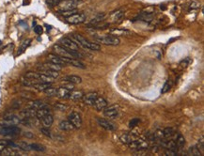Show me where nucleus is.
<instances>
[{"instance_id": "47", "label": "nucleus", "mask_w": 204, "mask_h": 156, "mask_svg": "<svg viewBox=\"0 0 204 156\" xmlns=\"http://www.w3.org/2000/svg\"><path fill=\"white\" fill-rule=\"evenodd\" d=\"M122 16V12H115V14H114V21H118L120 17Z\"/></svg>"}, {"instance_id": "1", "label": "nucleus", "mask_w": 204, "mask_h": 156, "mask_svg": "<svg viewBox=\"0 0 204 156\" xmlns=\"http://www.w3.org/2000/svg\"><path fill=\"white\" fill-rule=\"evenodd\" d=\"M72 40L74 41H75L79 46L83 47L85 49L88 50H92V51H99L101 49V46L96 43H91L89 40H87L86 38H84L82 35L80 34H73Z\"/></svg>"}, {"instance_id": "8", "label": "nucleus", "mask_w": 204, "mask_h": 156, "mask_svg": "<svg viewBox=\"0 0 204 156\" xmlns=\"http://www.w3.org/2000/svg\"><path fill=\"white\" fill-rule=\"evenodd\" d=\"M68 121L73 124L75 129H79L82 126V118H81L80 114L77 112H72L69 114Z\"/></svg>"}, {"instance_id": "5", "label": "nucleus", "mask_w": 204, "mask_h": 156, "mask_svg": "<svg viewBox=\"0 0 204 156\" xmlns=\"http://www.w3.org/2000/svg\"><path fill=\"white\" fill-rule=\"evenodd\" d=\"M21 132V129L16 125H1L0 124V134L2 136H17Z\"/></svg>"}, {"instance_id": "31", "label": "nucleus", "mask_w": 204, "mask_h": 156, "mask_svg": "<svg viewBox=\"0 0 204 156\" xmlns=\"http://www.w3.org/2000/svg\"><path fill=\"white\" fill-rule=\"evenodd\" d=\"M165 146H166V148H167L168 150H175V152L178 150V147H177V144H176L175 140H167V141L165 143Z\"/></svg>"}, {"instance_id": "10", "label": "nucleus", "mask_w": 204, "mask_h": 156, "mask_svg": "<svg viewBox=\"0 0 204 156\" xmlns=\"http://www.w3.org/2000/svg\"><path fill=\"white\" fill-rule=\"evenodd\" d=\"M74 87L72 85H66L63 87H59L57 90V97L60 99H68L71 91L73 90Z\"/></svg>"}, {"instance_id": "42", "label": "nucleus", "mask_w": 204, "mask_h": 156, "mask_svg": "<svg viewBox=\"0 0 204 156\" xmlns=\"http://www.w3.org/2000/svg\"><path fill=\"white\" fill-rule=\"evenodd\" d=\"M62 0H46V3L50 7H57Z\"/></svg>"}, {"instance_id": "46", "label": "nucleus", "mask_w": 204, "mask_h": 156, "mask_svg": "<svg viewBox=\"0 0 204 156\" xmlns=\"http://www.w3.org/2000/svg\"><path fill=\"white\" fill-rule=\"evenodd\" d=\"M40 132H42L44 136H51V134H50V131L48 130V128H46V127H43V128H42L40 129Z\"/></svg>"}, {"instance_id": "30", "label": "nucleus", "mask_w": 204, "mask_h": 156, "mask_svg": "<svg viewBox=\"0 0 204 156\" xmlns=\"http://www.w3.org/2000/svg\"><path fill=\"white\" fill-rule=\"evenodd\" d=\"M8 146H12L14 148H18L17 144H15L12 141H8V140H2L0 139V150L4 149L5 147H8Z\"/></svg>"}, {"instance_id": "40", "label": "nucleus", "mask_w": 204, "mask_h": 156, "mask_svg": "<svg viewBox=\"0 0 204 156\" xmlns=\"http://www.w3.org/2000/svg\"><path fill=\"white\" fill-rule=\"evenodd\" d=\"M197 148L200 150V152H201V154H203V152H204V140H203V136H201L200 139H198V144H197Z\"/></svg>"}, {"instance_id": "21", "label": "nucleus", "mask_w": 204, "mask_h": 156, "mask_svg": "<svg viewBox=\"0 0 204 156\" xmlns=\"http://www.w3.org/2000/svg\"><path fill=\"white\" fill-rule=\"evenodd\" d=\"M85 93L82 91V90H75V91H71L70 95H69V98L70 100L72 101H74V102H77V101H80L82 100V98L84 96Z\"/></svg>"}, {"instance_id": "9", "label": "nucleus", "mask_w": 204, "mask_h": 156, "mask_svg": "<svg viewBox=\"0 0 204 156\" xmlns=\"http://www.w3.org/2000/svg\"><path fill=\"white\" fill-rule=\"evenodd\" d=\"M59 44L62 45L63 47L69 50H74V51H79V45L74 41L72 39L70 38H62L59 40Z\"/></svg>"}, {"instance_id": "22", "label": "nucleus", "mask_w": 204, "mask_h": 156, "mask_svg": "<svg viewBox=\"0 0 204 156\" xmlns=\"http://www.w3.org/2000/svg\"><path fill=\"white\" fill-rule=\"evenodd\" d=\"M58 127H59L60 130H62V131H66V132L73 131V130L75 129L74 126L69 121H62L59 123Z\"/></svg>"}, {"instance_id": "14", "label": "nucleus", "mask_w": 204, "mask_h": 156, "mask_svg": "<svg viewBox=\"0 0 204 156\" xmlns=\"http://www.w3.org/2000/svg\"><path fill=\"white\" fill-rule=\"evenodd\" d=\"M92 106L96 109L97 111H103L104 109L107 106V101H106L105 98L98 96L95 100L94 103L92 105Z\"/></svg>"}, {"instance_id": "27", "label": "nucleus", "mask_w": 204, "mask_h": 156, "mask_svg": "<svg viewBox=\"0 0 204 156\" xmlns=\"http://www.w3.org/2000/svg\"><path fill=\"white\" fill-rule=\"evenodd\" d=\"M136 137L134 136V134H122L120 136V140L122 143H125V144H129L132 141H134Z\"/></svg>"}, {"instance_id": "3", "label": "nucleus", "mask_w": 204, "mask_h": 156, "mask_svg": "<svg viewBox=\"0 0 204 156\" xmlns=\"http://www.w3.org/2000/svg\"><path fill=\"white\" fill-rule=\"evenodd\" d=\"M93 39L96 43H99L105 45H110V46H117L120 43V40L119 38H117L116 36L112 35H106V36H102V35H94Z\"/></svg>"}, {"instance_id": "24", "label": "nucleus", "mask_w": 204, "mask_h": 156, "mask_svg": "<svg viewBox=\"0 0 204 156\" xmlns=\"http://www.w3.org/2000/svg\"><path fill=\"white\" fill-rule=\"evenodd\" d=\"M30 43H31V40L30 39H27V40H25L23 43H21V45L19 46L18 48V51H17V54L16 56H21L23 53H25V51L27 50V48L28 47V46L30 45Z\"/></svg>"}, {"instance_id": "23", "label": "nucleus", "mask_w": 204, "mask_h": 156, "mask_svg": "<svg viewBox=\"0 0 204 156\" xmlns=\"http://www.w3.org/2000/svg\"><path fill=\"white\" fill-rule=\"evenodd\" d=\"M63 80L70 84H80L82 82V78L77 75H67L63 78Z\"/></svg>"}, {"instance_id": "33", "label": "nucleus", "mask_w": 204, "mask_h": 156, "mask_svg": "<svg viewBox=\"0 0 204 156\" xmlns=\"http://www.w3.org/2000/svg\"><path fill=\"white\" fill-rule=\"evenodd\" d=\"M57 90L58 88L57 87H52V86H51L50 87L46 88L43 92L46 94L48 97H53V96H56L57 95Z\"/></svg>"}, {"instance_id": "12", "label": "nucleus", "mask_w": 204, "mask_h": 156, "mask_svg": "<svg viewBox=\"0 0 204 156\" xmlns=\"http://www.w3.org/2000/svg\"><path fill=\"white\" fill-rule=\"evenodd\" d=\"M128 145L131 147V149H136L137 150H146L148 148V143L145 141V140H143V139H137V138H136L134 141H132Z\"/></svg>"}, {"instance_id": "18", "label": "nucleus", "mask_w": 204, "mask_h": 156, "mask_svg": "<svg viewBox=\"0 0 204 156\" xmlns=\"http://www.w3.org/2000/svg\"><path fill=\"white\" fill-rule=\"evenodd\" d=\"M21 116L24 118H36V109L28 107L27 109H25L21 112Z\"/></svg>"}, {"instance_id": "34", "label": "nucleus", "mask_w": 204, "mask_h": 156, "mask_svg": "<svg viewBox=\"0 0 204 156\" xmlns=\"http://www.w3.org/2000/svg\"><path fill=\"white\" fill-rule=\"evenodd\" d=\"M105 18V14H97L96 16L94 18H92L90 20V22L89 25H96V24H98L100 23L101 21H103Z\"/></svg>"}, {"instance_id": "28", "label": "nucleus", "mask_w": 204, "mask_h": 156, "mask_svg": "<svg viewBox=\"0 0 204 156\" xmlns=\"http://www.w3.org/2000/svg\"><path fill=\"white\" fill-rule=\"evenodd\" d=\"M50 108L46 107V108H42V109H39V110H36V118H42L43 117H44L45 115H47V114H50Z\"/></svg>"}, {"instance_id": "11", "label": "nucleus", "mask_w": 204, "mask_h": 156, "mask_svg": "<svg viewBox=\"0 0 204 156\" xmlns=\"http://www.w3.org/2000/svg\"><path fill=\"white\" fill-rule=\"evenodd\" d=\"M67 19V22L73 25H78V24H82L86 21V15L85 13H78L76 12L71 16L66 18Z\"/></svg>"}, {"instance_id": "19", "label": "nucleus", "mask_w": 204, "mask_h": 156, "mask_svg": "<svg viewBox=\"0 0 204 156\" xmlns=\"http://www.w3.org/2000/svg\"><path fill=\"white\" fill-rule=\"evenodd\" d=\"M40 123L43 124V127H46V128H49L54 122V118H53L52 115H51V113L47 114V115H45L44 117H43L42 118H40Z\"/></svg>"}, {"instance_id": "37", "label": "nucleus", "mask_w": 204, "mask_h": 156, "mask_svg": "<svg viewBox=\"0 0 204 156\" xmlns=\"http://www.w3.org/2000/svg\"><path fill=\"white\" fill-rule=\"evenodd\" d=\"M163 133H164V137L165 138H168V137H171L173 134H175L174 130H173L172 128H166L164 131H163Z\"/></svg>"}, {"instance_id": "16", "label": "nucleus", "mask_w": 204, "mask_h": 156, "mask_svg": "<svg viewBox=\"0 0 204 156\" xmlns=\"http://www.w3.org/2000/svg\"><path fill=\"white\" fill-rule=\"evenodd\" d=\"M38 68L43 71V70H52V71H58L59 72L61 69H62V66H60L58 64H56V63H53V62H47V63H44L43 64L42 66H39Z\"/></svg>"}, {"instance_id": "48", "label": "nucleus", "mask_w": 204, "mask_h": 156, "mask_svg": "<svg viewBox=\"0 0 204 156\" xmlns=\"http://www.w3.org/2000/svg\"><path fill=\"white\" fill-rule=\"evenodd\" d=\"M0 44H1V40H0Z\"/></svg>"}, {"instance_id": "39", "label": "nucleus", "mask_w": 204, "mask_h": 156, "mask_svg": "<svg viewBox=\"0 0 204 156\" xmlns=\"http://www.w3.org/2000/svg\"><path fill=\"white\" fill-rule=\"evenodd\" d=\"M55 107L57 108V110H59V111H66V110H68V108H69L67 105H64V103H57L55 105Z\"/></svg>"}, {"instance_id": "6", "label": "nucleus", "mask_w": 204, "mask_h": 156, "mask_svg": "<svg viewBox=\"0 0 204 156\" xmlns=\"http://www.w3.org/2000/svg\"><path fill=\"white\" fill-rule=\"evenodd\" d=\"M103 111H104L105 117L108 118H116L120 115V105H113L110 106H106Z\"/></svg>"}, {"instance_id": "2", "label": "nucleus", "mask_w": 204, "mask_h": 156, "mask_svg": "<svg viewBox=\"0 0 204 156\" xmlns=\"http://www.w3.org/2000/svg\"><path fill=\"white\" fill-rule=\"evenodd\" d=\"M53 50L56 53V55L63 56V58H82V55L79 53V51H74V50H69L63 47L60 44H55Z\"/></svg>"}, {"instance_id": "13", "label": "nucleus", "mask_w": 204, "mask_h": 156, "mask_svg": "<svg viewBox=\"0 0 204 156\" xmlns=\"http://www.w3.org/2000/svg\"><path fill=\"white\" fill-rule=\"evenodd\" d=\"M98 96L99 95H98V93H97V92H89V93H87V94H84V96L82 98V101H83V103H85V105L92 106V105L94 103L95 100H96Z\"/></svg>"}, {"instance_id": "7", "label": "nucleus", "mask_w": 204, "mask_h": 156, "mask_svg": "<svg viewBox=\"0 0 204 156\" xmlns=\"http://www.w3.org/2000/svg\"><path fill=\"white\" fill-rule=\"evenodd\" d=\"M21 122V119L20 118L14 114H7L5 115L2 118V121H0L1 125H17Z\"/></svg>"}, {"instance_id": "4", "label": "nucleus", "mask_w": 204, "mask_h": 156, "mask_svg": "<svg viewBox=\"0 0 204 156\" xmlns=\"http://www.w3.org/2000/svg\"><path fill=\"white\" fill-rule=\"evenodd\" d=\"M81 3H82V0H62L57 6V10L58 12H61L65 10L75 9Z\"/></svg>"}, {"instance_id": "17", "label": "nucleus", "mask_w": 204, "mask_h": 156, "mask_svg": "<svg viewBox=\"0 0 204 156\" xmlns=\"http://www.w3.org/2000/svg\"><path fill=\"white\" fill-rule=\"evenodd\" d=\"M47 58H48V60L50 62H53V63L58 64L60 66H65L66 65L63 56H60L55 55V54H49L48 56H47Z\"/></svg>"}, {"instance_id": "38", "label": "nucleus", "mask_w": 204, "mask_h": 156, "mask_svg": "<svg viewBox=\"0 0 204 156\" xmlns=\"http://www.w3.org/2000/svg\"><path fill=\"white\" fill-rule=\"evenodd\" d=\"M76 12H77V9H71V10H65V12H61L59 13L62 15V16H64L65 18H67V17L71 16V15L76 13Z\"/></svg>"}, {"instance_id": "32", "label": "nucleus", "mask_w": 204, "mask_h": 156, "mask_svg": "<svg viewBox=\"0 0 204 156\" xmlns=\"http://www.w3.org/2000/svg\"><path fill=\"white\" fill-rule=\"evenodd\" d=\"M30 149L33 150H36V152H45V147L43 146V145L40 144H37V143H33V144H30Z\"/></svg>"}, {"instance_id": "41", "label": "nucleus", "mask_w": 204, "mask_h": 156, "mask_svg": "<svg viewBox=\"0 0 204 156\" xmlns=\"http://www.w3.org/2000/svg\"><path fill=\"white\" fill-rule=\"evenodd\" d=\"M200 7V3L197 1V0H192L190 5H189L190 9H198Z\"/></svg>"}, {"instance_id": "15", "label": "nucleus", "mask_w": 204, "mask_h": 156, "mask_svg": "<svg viewBox=\"0 0 204 156\" xmlns=\"http://www.w3.org/2000/svg\"><path fill=\"white\" fill-rule=\"evenodd\" d=\"M97 122H98V124L102 128L107 130V131H114L116 129L115 124L110 122L109 121H107V119H105V118H97Z\"/></svg>"}, {"instance_id": "36", "label": "nucleus", "mask_w": 204, "mask_h": 156, "mask_svg": "<svg viewBox=\"0 0 204 156\" xmlns=\"http://www.w3.org/2000/svg\"><path fill=\"white\" fill-rule=\"evenodd\" d=\"M175 141H176V144H177V147L178 148H182V147L185 146V137H183L182 134H178L177 139L175 140Z\"/></svg>"}, {"instance_id": "20", "label": "nucleus", "mask_w": 204, "mask_h": 156, "mask_svg": "<svg viewBox=\"0 0 204 156\" xmlns=\"http://www.w3.org/2000/svg\"><path fill=\"white\" fill-rule=\"evenodd\" d=\"M28 107H31L36 109V110H39V109L42 108H46L49 107L47 103H43V101H33V102H29L28 103Z\"/></svg>"}, {"instance_id": "25", "label": "nucleus", "mask_w": 204, "mask_h": 156, "mask_svg": "<svg viewBox=\"0 0 204 156\" xmlns=\"http://www.w3.org/2000/svg\"><path fill=\"white\" fill-rule=\"evenodd\" d=\"M51 84L52 83H45V82H38L36 84H34L32 87L35 88V90H37L39 91H44L46 88L51 87Z\"/></svg>"}, {"instance_id": "44", "label": "nucleus", "mask_w": 204, "mask_h": 156, "mask_svg": "<svg viewBox=\"0 0 204 156\" xmlns=\"http://www.w3.org/2000/svg\"><path fill=\"white\" fill-rule=\"evenodd\" d=\"M34 31L35 33L38 34V35H42L43 32V28L42 25H36V27H34Z\"/></svg>"}, {"instance_id": "35", "label": "nucleus", "mask_w": 204, "mask_h": 156, "mask_svg": "<svg viewBox=\"0 0 204 156\" xmlns=\"http://www.w3.org/2000/svg\"><path fill=\"white\" fill-rule=\"evenodd\" d=\"M188 154L194 155V156H200L201 155V152H200V150L197 148V146H194V147H190L188 149Z\"/></svg>"}, {"instance_id": "26", "label": "nucleus", "mask_w": 204, "mask_h": 156, "mask_svg": "<svg viewBox=\"0 0 204 156\" xmlns=\"http://www.w3.org/2000/svg\"><path fill=\"white\" fill-rule=\"evenodd\" d=\"M0 155H11V156H14V155H19V152L17 150H13L12 148H7L5 147L4 149L0 150Z\"/></svg>"}, {"instance_id": "45", "label": "nucleus", "mask_w": 204, "mask_h": 156, "mask_svg": "<svg viewBox=\"0 0 204 156\" xmlns=\"http://www.w3.org/2000/svg\"><path fill=\"white\" fill-rule=\"evenodd\" d=\"M170 84H169V82H166V84L164 85V87L162 88V93H166V92H167L168 90H170Z\"/></svg>"}, {"instance_id": "43", "label": "nucleus", "mask_w": 204, "mask_h": 156, "mask_svg": "<svg viewBox=\"0 0 204 156\" xmlns=\"http://www.w3.org/2000/svg\"><path fill=\"white\" fill-rule=\"evenodd\" d=\"M138 122H139L138 118H133L132 121L129 122V127L130 128H134V127H136L137 125V124H138Z\"/></svg>"}, {"instance_id": "29", "label": "nucleus", "mask_w": 204, "mask_h": 156, "mask_svg": "<svg viewBox=\"0 0 204 156\" xmlns=\"http://www.w3.org/2000/svg\"><path fill=\"white\" fill-rule=\"evenodd\" d=\"M40 72H43V74H46L50 77L54 78V79H56V78H58L59 76V72L58 71H52V70H43Z\"/></svg>"}]
</instances>
